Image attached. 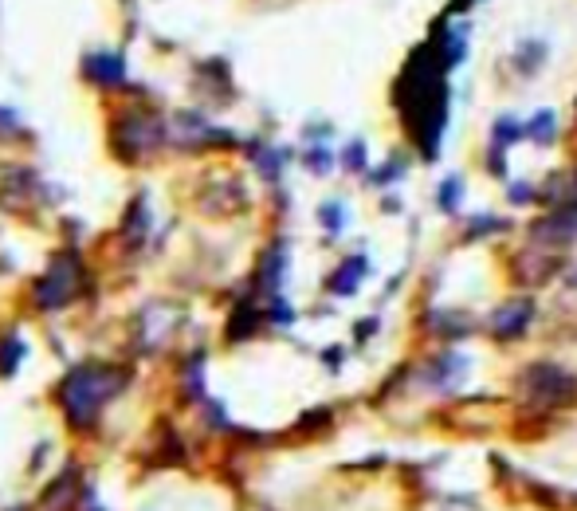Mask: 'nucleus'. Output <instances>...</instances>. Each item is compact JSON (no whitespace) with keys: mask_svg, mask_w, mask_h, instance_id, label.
I'll return each mask as SVG.
<instances>
[{"mask_svg":"<svg viewBox=\"0 0 577 511\" xmlns=\"http://www.w3.org/2000/svg\"><path fill=\"white\" fill-rule=\"evenodd\" d=\"M530 319H534V307L527 303V299H519V303H507V307L495 311L491 335H495V338H519V335L530 326Z\"/></svg>","mask_w":577,"mask_h":511,"instance_id":"nucleus-10","label":"nucleus"},{"mask_svg":"<svg viewBox=\"0 0 577 511\" xmlns=\"http://www.w3.org/2000/svg\"><path fill=\"white\" fill-rule=\"evenodd\" d=\"M68 275H79V268H75V260H71V256H63L59 264L51 268V275L44 280V287H39V303H44V307L68 303L71 292H75V283H68Z\"/></svg>","mask_w":577,"mask_h":511,"instance_id":"nucleus-9","label":"nucleus"},{"mask_svg":"<svg viewBox=\"0 0 577 511\" xmlns=\"http://www.w3.org/2000/svg\"><path fill=\"white\" fill-rule=\"evenodd\" d=\"M162 134L165 126H157L153 114H126L122 122H118V134H114V146L122 150L126 162H142V157H150L157 146H162Z\"/></svg>","mask_w":577,"mask_h":511,"instance_id":"nucleus-6","label":"nucleus"},{"mask_svg":"<svg viewBox=\"0 0 577 511\" xmlns=\"http://www.w3.org/2000/svg\"><path fill=\"white\" fill-rule=\"evenodd\" d=\"M456 201H460V181H444L440 205H444V208H456Z\"/></svg>","mask_w":577,"mask_h":511,"instance_id":"nucleus-15","label":"nucleus"},{"mask_svg":"<svg viewBox=\"0 0 577 511\" xmlns=\"http://www.w3.org/2000/svg\"><path fill=\"white\" fill-rule=\"evenodd\" d=\"M44 205V186L32 169L24 165H5L0 169V213L8 217H32Z\"/></svg>","mask_w":577,"mask_h":511,"instance_id":"nucleus-5","label":"nucleus"},{"mask_svg":"<svg viewBox=\"0 0 577 511\" xmlns=\"http://www.w3.org/2000/svg\"><path fill=\"white\" fill-rule=\"evenodd\" d=\"M558 268H561V260L554 252H539V248H522V252L515 256V264H510L515 280L527 283V287H539L546 280H554Z\"/></svg>","mask_w":577,"mask_h":511,"instance_id":"nucleus-8","label":"nucleus"},{"mask_svg":"<svg viewBox=\"0 0 577 511\" xmlns=\"http://www.w3.org/2000/svg\"><path fill=\"white\" fill-rule=\"evenodd\" d=\"M527 134H530L534 142H546V146H550V142H554V114H550V111L534 114L530 126H527Z\"/></svg>","mask_w":577,"mask_h":511,"instance_id":"nucleus-13","label":"nucleus"},{"mask_svg":"<svg viewBox=\"0 0 577 511\" xmlns=\"http://www.w3.org/2000/svg\"><path fill=\"white\" fill-rule=\"evenodd\" d=\"M534 236H539V240H573L577 236V208L573 205H566V208H558L554 217H546L542 225H534Z\"/></svg>","mask_w":577,"mask_h":511,"instance_id":"nucleus-11","label":"nucleus"},{"mask_svg":"<svg viewBox=\"0 0 577 511\" xmlns=\"http://www.w3.org/2000/svg\"><path fill=\"white\" fill-rule=\"evenodd\" d=\"M122 382H126L122 370L102 366V362H87V366H79V370H71L68 378H63L59 401H63V410H68V417L75 425H90L102 405L122 389Z\"/></svg>","mask_w":577,"mask_h":511,"instance_id":"nucleus-2","label":"nucleus"},{"mask_svg":"<svg viewBox=\"0 0 577 511\" xmlns=\"http://www.w3.org/2000/svg\"><path fill=\"white\" fill-rule=\"evenodd\" d=\"M138 343L142 350H162L169 338H173V331L181 326V311L173 303H165V299H157V303H150L146 311L138 314Z\"/></svg>","mask_w":577,"mask_h":511,"instance_id":"nucleus-7","label":"nucleus"},{"mask_svg":"<svg viewBox=\"0 0 577 511\" xmlns=\"http://www.w3.org/2000/svg\"><path fill=\"white\" fill-rule=\"evenodd\" d=\"M519 393L527 398L530 410H554V405H566L570 398H577V378L558 370V366H530L519 378Z\"/></svg>","mask_w":577,"mask_h":511,"instance_id":"nucleus-3","label":"nucleus"},{"mask_svg":"<svg viewBox=\"0 0 577 511\" xmlns=\"http://www.w3.org/2000/svg\"><path fill=\"white\" fill-rule=\"evenodd\" d=\"M20 122H16V114H8L5 107H0V142H20Z\"/></svg>","mask_w":577,"mask_h":511,"instance_id":"nucleus-14","label":"nucleus"},{"mask_svg":"<svg viewBox=\"0 0 577 511\" xmlns=\"http://www.w3.org/2000/svg\"><path fill=\"white\" fill-rule=\"evenodd\" d=\"M208 138H216V134L196 114H177V142L181 146H196V142H208Z\"/></svg>","mask_w":577,"mask_h":511,"instance_id":"nucleus-12","label":"nucleus"},{"mask_svg":"<svg viewBox=\"0 0 577 511\" xmlns=\"http://www.w3.org/2000/svg\"><path fill=\"white\" fill-rule=\"evenodd\" d=\"M444 71L448 63L440 59L436 44H425L421 51H413L404 71L393 87V102L409 126V134L421 142L428 162L436 154V142L444 134V114H448V87H444Z\"/></svg>","mask_w":577,"mask_h":511,"instance_id":"nucleus-1","label":"nucleus"},{"mask_svg":"<svg viewBox=\"0 0 577 511\" xmlns=\"http://www.w3.org/2000/svg\"><path fill=\"white\" fill-rule=\"evenodd\" d=\"M196 208H201L205 217H216V220H228V217H240L247 208V189L240 177L232 174H213L201 181V189H196Z\"/></svg>","mask_w":577,"mask_h":511,"instance_id":"nucleus-4","label":"nucleus"}]
</instances>
